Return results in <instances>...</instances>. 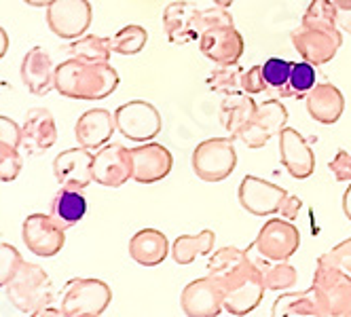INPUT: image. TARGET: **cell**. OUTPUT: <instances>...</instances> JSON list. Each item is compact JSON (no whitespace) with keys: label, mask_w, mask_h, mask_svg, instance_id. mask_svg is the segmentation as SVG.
<instances>
[{"label":"cell","mask_w":351,"mask_h":317,"mask_svg":"<svg viewBox=\"0 0 351 317\" xmlns=\"http://www.w3.org/2000/svg\"><path fill=\"white\" fill-rule=\"evenodd\" d=\"M119 83V72L110 62L95 64L70 58L56 66V91L68 100H106L117 91Z\"/></svg>","instance_id":"obj_2"},{"label":"cell","mask_w":351,"mask_h":317,"mask_svg":"<svg viewBox=\"0 0 351 317\" xmlns=\"http://www.w3.org/2000/svg\"><path fill=\"white\" fill-rule=\"evenodd\" d=\"M292 64L294 62H288L282 58H271L263 64V77H265V85L271 97H278V100L292 97V89H290Z\"/></svg>","instance_id":"obj_30"},{"label":"cell","mask_w":351,"mask_h":317,"mask_svg":"<svg viewBox=\"0 0 351 317\" xmlns=\"http://www.w3.org/2000/svg\"><path fill=\"white\" fill-rule=\"evenodd\" d=\"M91 165L93 153L89 149H85V146L68 149L53 159V176L60 182V186L83 190L93 182Z\"/></svg>","instance_id":"obj_19"},{"label":"cell","mask_w":351,"mask_h":317,"mask_svg":"<svg viewBox=\"0 0 351 317\" xmlns=\"http://www.w3.org/2000/svg\"><path fill=\"white\" fill-rule=\"evenodd\" d=\"M85 214H87V199L83 197L81 190L62 186L56 192V197L51 201V216L64 231L79 225L85 218Z\"/></svg>","instance_id":"obj_27"},{"label":"cell","mask_w":351,"mask_h":317,"mask_svg":"<svg viewBox=\"0 0 351 317\" xmlns=\"http://www.w3.org/2000/svg\"><path fill=\"white\" fill-rule=\"evenodd\" d=\"M233 3H235V0H214V5H218V7H227V9H229Z\"/></svg>","instance_id":"obj_48"},{"label":"cell","mask_w":351,"mask_h":317,"mask_svg":"<svg viewBox=\"0 0 351 317\" xmlns=\"http://www.w3.org/2000/svg\"><path fill=\"white\" fill-rule=\"evenodd\" d=\"M117 131L134 142H150L161 134L163 118L146 100H130L114 110Z\"/></svg>","instance_id":"obj_8"},{"label":"cell","mask_w":351,"mask_h":317,"mask_svg":"<svg viewBox=\"0 0 351 317\" xmlns=\"http://www.w3.org/2000/svg\"><path fill=\"white\" fill-rule=\"evenodd\" d=\"M117 131L114 114L106 108H91L83 112L74 125V138L79 146H85L89 151H99L104 144L110 142L112 134Z\"/></svg>","instance_id":"obj_22"},{"label":"cell","mask_w":351,"mask_h":317,"mask_svg":"<svg viewBox=\"0 0 351 317\" xmlns=\"http://www.w3.org/2000/svg\"><path fill=\"white\" fill-rule=\"evenodd\" d=\"M0 140L11 142L15 146H19V142H21V127L13 118H9L5 114H0Z\"/></svg>","instance_id":"obj_42"},{"label":"cell","mask_w":351,"mask_h":317,"mask_svg":"<svg viewBox=\"0 0 351 317\" xmlns=\"http://www.w3.org/2000/svg\"><path fill=\"white\" fill-rule=\"evenodd\" d=\"M112 301V290L102 279L91 277H74L66 281L60 309L68 317H97L102 315Z\"/></svg>","instance_id":"obj_6"},{"label":"cell","mask_w":351,"mask_h":317,"mask_svg":"<svg viewBox=\"0 0 351 317\" xmlns=\"http://www.w3.org/2000/svg\"><path fill=\"white\" fill-rule=\"evenodd\" d=\"M300 207H303V199L296 197V194H290L288 192V197L284 199L282 203V210H280V216L286 218V220H294V218L298 216Z\"/></svg>","instance_id":"obj_44"},{"label":"cell","mask_w":351,"mask_h":317,"mask_svg":"<svg viewBox=\"0 0 351 317\" xmlns=\"http://www.w3.org/2000/svg\"><path fill=\"white\" fill-rule=\"evenodd\" d=\"M243 68L237 64H227V66H216L210 77H208V87L216 93L222 95H233L241 93V79H243Z\"/></svg>","instance_id":"obj_33"},{"label":"cell","mask_w":351,"mask_h":317,"mask_svg":"<svg viewBox=\"0 0 351 317\" xmlns=\"http://www.w3.org/2000/svg\"><path fill=\"white\" fill-rule=\"evenodd\" d=\"M93 182L108 188H119L132 178V151L123 144H104L93 155Z\"/></svg>","instance_id":"obj_15"},{"label":"cell","mask_w":351,"mask_h":317,"mask_svg":"<svg viewBox=\"0 0 351 317\" xmlns=\"http://www.w3.org/2000/svg\"><path fill=\"white\" fill-rule=\"evenodd\" d=\"M237 197L241 207L258 218L280 214L284 199L288 197V190L271 184L269 180H263L258 176H245L239 184Z\"/></svg>","instance_id":"obj_14"},{"label":"cell","mask_w":351,"mask_h":317,"mask_svg":"<svg viewBox=\"0 0 351 317\" xmlns=\"http://www.w3.org/2000/svg\"><path fill=\"white\" fill-rule=\"evenodd\" d=\"M313 294L319 315L351 317V275L339 266L317 260L313 273Z\"/></svg>","instance_id":"obj_5"},{"label":"cell","mask_w":351,"mask_h":317,"mask_svg":"<svg viewBox=\"0 0 351 317\" xmlns=\"http://www.w3.org/2000/svg\"><path fill=\"white\" fill-rule=\"evenodd\" d=\"M180 305L191 317H216L224 309V292L220 281L212 275L191 281L182 290Z\"/></svg>","instance_id":"obj_18"},{"label":"cell","mask_w":351,"mask_h":317,"mask_svg":"<svg viewBox=\"0 0 351 317\" xmlns=\"http://www.w3.org/2000/svg\"><path fill=\"white\" fill-rule=\"evenodd\" d=\"M343 212H345V216L351 220V182H349L347 190L343 192Z\"/></svg>","instance_id":"obj_46"},{"label":"cell","mask_w":351,"mask_h":317,"mask_svg":"<svg viewBox=\"0 0 351 317\" xmlns=\"http://www.w3.org/2000/svg\"><path fill=\"white\" fill-rule=\"evenodd\" d=\"M343 30L337 28H326V26H305L300 23L296 30H292L290 38L292 45L298 51V55L311 62L313 66H324L332 62L337 51L343 45Z\"/></svg>","instance_id":"obj_9"},{"label":"cell","mask_w":351,"mask_h":317,"mask_svg":"<svg viewBox=\"0 0 351 317\" xmlns=\"http://www.w3.org/2000/svg\"><path fill=\"white\" fill-rule=\"evenodd\" d=\"M93 19L89 0H53L47 7V26L56 36L74 40L83 36Z\"/></svg>","instance_id":"obj_11"},{"label":"cell","mask_w":351,"mask_h":317,"mask_svg":"<svg viewBox=\"0 0 351 317\" xmlns=\"http://www.w3.org/2000/svg\"><path fill=\"white\" fill-rule=\"evenodd\" d=\"M271 313L275 317L280 315H288V317H317L319 309H317V301L313 290H305V292H288V294H282L278 301L273 303Z\"/></svg>","instance_id":"obj_29"},{"label":"cell","mask_w":351,"mask_h":317,"mask_svg":"<svg viewBox=\"0 0 351 317\" xmlns=\"http://www.w3.org/2000/svg\"><path fill=\"white\" fill-rule=\"evenodd\" d=\"M235 140L229 138H212L202 144H197L193 151L191 165L193 172L199 180L216 184L227 180L237 165V153H235Z\"/></svg>","instance_id":"obj_7"},{"label":"cell","mask_w":351,"mask_h":317,"mask_svg":"<svg viewBox=\"0 0 351 317\" xmlns=\"http://www.w3.org/2000/svg\"><path fill=\"white\" fill-rule=\"evenodd\" d=\"M208 275L220 281L224 292V311L231 315L252 313L265 296L263 271L247 256V250L235 246L220 248L208 260Z\"/></svg>","instance_id":"obj_1"},{"label":"cell","mask_w":351,"mask_h":317,"mask_svg":"<svg viewBox=\"0 0 351 317\" xmlns=\"http://www.w3.org/2000/svg\"><path fill=\"white\" fill-rule=\"evenodd\" d=\"M21 239L28 252L40 258H53L66 243L64 229L53 220L51 214H30L21 225Z\"/></svg>","instance_id":"obj_12"},{"label":"cell","mask_w":351,"mask_h":317,"mask_svg":"<svg viewBox=\"0 0 351 317\" xmlns=\"http://www.w3.org/2000/svg\"><path fill=\"white\" fill-rule=\"evenodd\" d=\"M286 123H288V108L278 97H271V100L258 104L254 116L247 121L233 140L243 142L247 149L258 151L273 136H280Z\"/></svg>","instance_id":"obj_10"},{"label":"cell","mask_w":351,"mask_h":317,"mask_svg":"<svg viewBox=\"0 0 351 317\" xmlns=\"http://www.w3.org/2000/svg\"><path fill=\"white\" fill-rule=\"evenodd\" d=\"M56 140H58V127L53 114L47 108H30L21 125L19 149H23L28 155H43L45 151L51 149Z\"/></svg>","instance_id":"obj_20"},{"label":"cell","mask_w":351,"mask_h":317,"mask_svg":"<svg viewBox=\"0 0 351 317\" xmlns=\"http://www.w3.org/2000/svg\"><path fill=\"white\" fill-rule=\"evenodd\" d=\"M317 260L326 262V264H332V266H339L345 273L351 275V237L341 241L339 246H335L332 250L324 252Z\"/></svg>","instance_id":"obj_39"},{"label":"cell","mask_w":351,"mask_h":317,"mask_svg":"<svg viewBox=\"0 0 351 317\" xmlns=\"http://www.w3.org/2000/svg\"><path fill=\"white\" fill-rule=\"evenodd\" d=\"M256 108L258 104L254 102V97L245 91L224 95V100L220 104V123L231 134V138H235L247 121L254 116Z\"/></svg>","instance_id":"obj_26"},{"label":"cell","mask_w":351,"mask_h":317,"mask_svg":"<svg viewBox=\"0 0 351 317\" xmlns=\"http://www.w3.org/2000/svg\"><path fill=\"white\" fill-rule=\"evenodd\" d=\"M280 159L288 174L296 180H307L315 172V153L309 142L292 127L280 131Z\"/></svg>","instance_id":"obj_21"},{"label":"cell","mask_w":351,"mask_h":317,"mask_svg":"<svg viewBox=\"0 0 351 317\" xmlns=\"http://www.w3.org/2000/svg\"><path fill=\"white\" fill-rule=\"evenodd\" d=\"M0 87H3V81H0Z\"/></svg>","instance_id":"obj_49"},{"label":"cell","mask_w":351,"mask_h":317,"mask_svg":"<svg viewBox=\"0 0 351 317\" xmlns=\"http://www.w3.org/2000/svg\"><path fill=\"white\" fill-rule=\"evenodd\" d=\"M17 149L19 146L0 140V182H13L19 176L23 159Z\"/></svg>","instance_id":"obj_37"},{"label":"cell","mask_w":351,"mask_h":317,"mask_svg":"<svg viewBox=\"0 0 351 317\" xmlns=\"http://www.w3.org/2000/svg\"><path fill=\"white\" fill-rule=\"evenodd\" d=\"M21 262H23V258L17 252V248L11 246V243L0 241V288H5L11 281V277L17 273Z\"/></svg>","instance_id":"obj_38"},{"label":"cell","mask_w":351,"mask_h":317,"mask_svg":"<svg viewBox=\"0 0 351 317\" xmlns=\"http://www.w3.org/2000/svg\"><path fill=\"white\" fill-rule=\"evenodd\" d=\"M9 51V34L5 32V28L0 26V60H3Z\"/></svg>","instance_id":"obj_45"},{"label":"cell","mask_w":351,"mask_h":317,"mask_svg":"<svg viewBox=\"0 0 351 317\" xmlns=\"http://www.w3.org/2000/svg\"><path fill=\"white\" fill-rule=\"evenodd\" d=\"M146 42H148V32L142 26H136V23L125 26L117 34L108 36L110 51L119 55H136L146 47Z\"/></svg>","instance_id":"obj_32"},{"label":"cell","mask_w":351,"mask_h":317,"mask_svg":"<svg viewBox=\"0 0 351 317\" xmlns=\"http://www.w3.org/2000/svg\"><path fill=\"white\" fill-rule=\"evenodd\" d=\"M300 246L298 229L286 218H269L258 231L252 246L247 248V256L258 266L265 262H282L290 260Z\"/></svg>","instance_id":"obj_4"},{"label":"cell","mask_w":351,"mask_h":317,"mask_svg":"<svg viewBox=\"0 0 351 317\" xmlns=\"http://www.w3.org/2000/svg\"><path fill=\"white\" fill-rule=\"evenodd\" d=\"M199 51L208 60H212L216 66L237 64L243 55V36L235 28V23H222V26L206 28L197 40Z\"/></svg>","instance_id":"obj_13"},{"label":"cell","mask_w":351,"mask_h":317,"mask_svg":"<svg viewBox=\"0 0 351 317\" xmlns=\"http://www.w3.org/2000/svg\"><path fill=\"white\" fill-rule=\"evenodd\" d=\"M23 3L30 5V7H49L53 0H23Z\"/></svg>","instance_id":"obj_47"},{"label":"cell","mask_w":351,"mask_h":317,"mask_svg":"<svg viewBox=\"0 0 351 317\" xmlns=\"http://www.w3.org/2000/svg\"><path fill=\"white\" fill-rule=\"evenodd\" d=\"M214 241L216 235L210 229L197 235H178L171 243V258L178 264H191L197 256L210 254L214 250Z\"/></svg>","instance_id":"obj_28"},{"label":"cell","mask_w":351,"mask_h":317,"mask_svg":"<svg viewBox=\"0 0 351 317\" xmlns=\"http://www.w3.org/2000/svg\"><path fill=\"white\" fill-rule=\"evenodd\" d=\"M132 151V180L138 184H155L169 176L173 157L167 146L159 142H144Z\"/></svg>","instance_id":"obj_16"},{"label":"cell","mask_w":351,"mask_h":317,"mask_svg":"<svg viewBox=\"0 0 351 317\" xmlns=\"http://www.w3.org/2000/svg\"><path fill=\"white\" fill-rule=\"evenodd\" d=\"M328 167L339 182H351V153L349 151L341 149L335 155V159L328 163Z\"/></svg>","instance_id":"obj_41"},{"label":"cell","mask_w":351,"mask_h":317,"mask_svg":"<svg viewBox=\"0 0 351 317\" xmlns=\"http://www.w3.org/2000/svg\"><path fill=\"white\" fill-rule=\"evenodd\" d=\"M315 68L311 62H294L292 64V75H290V89L292 97H305L315 87Z\"/></svg>","instance_id":"obj_36"},{"label":"cell","mask_w":351,"mask_h":317,"mask_svg":"<svg viewBox=\"0 0 351 317\" xmlns=\"http://www.w3.org/2000/svg\"><path fill=\"white\" fill-rule=\"evenodd\" d=\"M263 271V279H265V288L267 290H288L292 286H296V279H298V273L292 264H288V260H282V262H265L261 266Z\"/></svg>","instance_id":"obj_34"},{"label":"cell","mask_w":351,"mask_h":317,"mask_svg":"<svg viewBox=\"0 0 351 317\" xmlns=\"http://www.w3.org/2000/svg\"><path fill=\"white\" fill-rule=\"evenodd\" d=\"M305 102H307L309 116L322 125L337 123L345 110V97L339 91V87H335L332 83H317L305 95Z\"/></svg>","instance_id":"obj_24"},{"label":"cell","mask_w":351,"mask_h":317,"mask_svg":"<svg viewBox=\"0 0 351 317\" xmlns=\"http://www.w3.org/2000/svg\"><path fill=\"white\" fill-rule=\"evenodd\" d=\"M21 81L34 95H47L56 89V66L43 47H32L21 60Z\"/></svg>","instance_id":"obj_23"},{"label":"cell","mask_w":351,"mask_h":317,"mask_svg":"<svg viewBox=\"0 0 351 317\" xmlns=\"http://www.w3.org/2000/svg\"><path fill=\"white\" fill-rule=\"evenodd\" d=\"M169 254V241L157 229H142L130 239V256L146 269L159 266Z\"/></svg>","instance_id":"obj_25"},{"label":"cell","mask_w":351,"mask_h":317,"mask_svg":"<svg viewBox=\"0 0 351 317\" xmlns=\"http://www.w3.org/2000/svg\"><path fill=\"white\" fill-rule=\"evenodd\" d=\"M68 55L74 60H83V62L104 64V62H110L112 51H110L108 38L95 36V34H83L68 45Z\"/></svg>","instance_id":"obj_31"},{"label":"cell","mask_w":351,"mask_h":317,"mask_svg":"<svg viewBox=\"0 0 351 317\" xmlns=\"http://www.w3.org/2000/svg\"><path fill=\"white\" fill-rule=\"evenodd\" d=\"M9 303L26 315H36L43 307L51 305L53 286L51 277L47 275L43 266L23 260L17 273L5 286Z\"/></svg>","instance_id":"obj_3"},{"label":"cell","mask_w":351,"mask_h":317,"mask_svg":"<svg viewBox=\"0 0 351 317\" xmlns=\"http://www.w3.org/2000/svg\"><path fill=\"white\" fill-rule=\"evenodd\" d=\"M337 7V23L343 32L351 34V0H332Z\"/></svg>","instance_id":"obj_43"},{"label":"cell","mask_w":351,"mask_h":317,"mask_svg":"<svg viewBox=\"0 0 351 317\" xmlns=\"http://www.w3.org/2000/svg\"><path fill=\"white\" fill-rule=\"evenodd\" d=\"M241 89L250 95H256V93H263L267 91V85H265V77H263V64H256L250 70L243 72V79H241Z\"/></svg>","instance_id":"obj_40"},{"label":"cell","mask_w":351,"mask_h":317,"mask_svg":"<svg viewBox=\"0 0 351 317\" xmlns=\"http://www.w3.org/2000/svg\"><path fill=\"white\" fill-rule=\"evenodd\" d=\"M300 23L305 26H326V28H337V7L332 0H311Z\"/></svg>","instance_id":"obj_35"},{"label":"cell","mask_w":351,"mask_h":317,"mask_svg":"<svg viewBox=\"0 0 351 317\" xmlns=\"http://www.w3.org/2000/svg\"><path fill=\"white\" fill-rule=\"evenodd\" d=\"M204 11L189 0H176L163 11V28L171 45H189L199 40L204 32Z\"/></svg>","instance_id":"obj_17"}]
</instances>
